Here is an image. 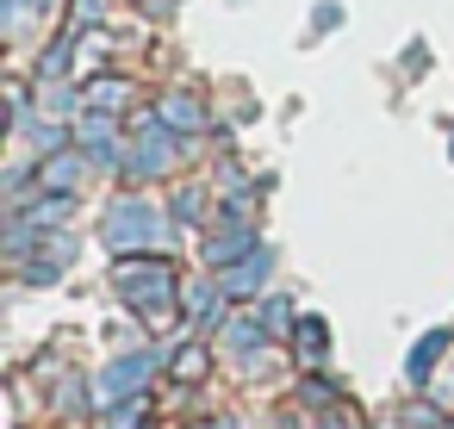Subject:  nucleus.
<instances>
[{
	"label": "nucleus",
	"mask_w": 454,
	"mask_h": 429,
	"mask_svg": "<svg viewBox=\"0 0 454 429\" xmlns=\"http://www.w3.org/2000/svg\"><path fill=\"white\" fill-rule=\"evenodd\" d=\"M88 100H94V106H119V100H125V82H106V88H88Z\"/></svg>",
	"instance_id": "nucleus-2"
},
{
	"label": "nucleus",
	"mask_w": 454,
	"mask_h": 429,
	"mask_svg": "<svg viewBox=\"0 0 454 429\" xmlns=\"http://www.w3.org/2000/svg\"><path fill=\"white\" fill-rule=\"evenodd\" d=\"M75 13L82 20H100V0H75Z\"/></svg>",
	"instance_id": "nucleus-3"
},
{
	"label": "nucleus",
	"mask_w": 454,
	"mask_h": 429,
	"mask_svg": "<svg viewBox=\"0 0 454 429\" xmlns=\"http://www.w3.org/2000/svg\"><path fill=\"white\" fill-rule=\"evenodd\" d=\"M168 125H181V131H193V125H200V106H193L187 94H175V100H168Z\"/></svg>",
	"instance_id": "nucleus-1"
}]
</instances>
